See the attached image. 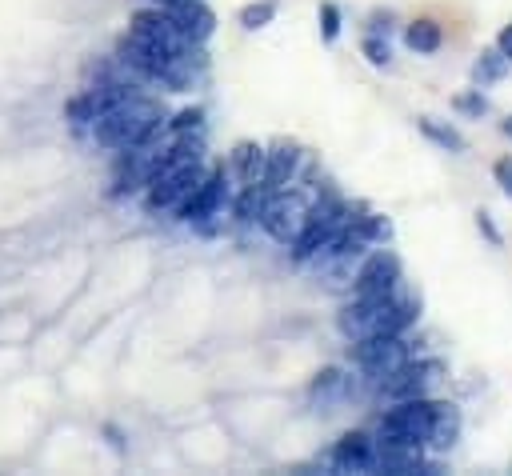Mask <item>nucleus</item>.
I'll use <instances>...</instances> for the list:
<instances>
[{"mask_svg":"<svg viewBox=\"0 0 512 476\" xmlns=\"http://www.w3.org/2000/svg\"><path fill=\"white\" fill-rule=\"evenodd\" d=\"M412 320H416V300L400 296V292H392V296H352L336 316L340 332L352 344L368 340V336H404L412 328Z\"/></svg>","mask_w":512,"mask_h":476,"instance_id":"1","label":"nucleus"},{"mask_svg":"<svg viewBox=\"0 0 512 476\" xmlns=\"http://www.w3.org/2000/svg\"><path fill=\"white\" fill-rule=\"evenodd\" d=\"M160 132H164V108H160V100L140 96V92H128V96H124L120 104H112L100 120H92L96 144L116 148V152H124V148H132V144H144V140H152V136H160Z\"/></svg>","mask_w":512,"mask_h":476,"instance_id":"2","label":"nucleus"},{"mask_svg":"<svg viewBox=\"0 0 512 476\" xmlns=\"http://www.w3.org/2000/svg\"><path fill=\"white\" fill-rule=\"evenodd\" d=\"M348 204H344V196L340 192H332V188H324V192H316L312 196V208H308V220H304V228H300V236L288 244V252H292V260L296 264H308L344 224H348Z\"/></svg>","mask_w":512,"mask_h":476,"instance_id":"3","label":"nucleus"},{"mask_svg":"<svg viewBox=\"0 0 512 476\" xmlns=\"http://www.w3.org/2000/svg\"><path fill=\"white\" fill-rule=\"evenodd\" d=\"M308 208H312V192H304V188L292 180V184L276 188V192L264 200V208H260V228H264L276 244H292V240L300 236L304 220H308Z\"/></svg>","mask_w":512,"mask_h":476,"instance_id":"4","label":"nucleus"},{"mask_svg":"<svg viewBox=\"0 0 512 476\" xmlns=\"http://www.w3.org/2000/svg\"><path fill=\"white\" fill-rule=\"evenodd\" d=\"M204 160H192V164H180V168H168V172H156V176H148V184H144V208L148 212H164V208H180L184 204V196L204 180Z\"/></svg>","mask_w":512,"mask_h":476,"instance_id":"5","label":"nucleus"},{"mask_svg":"<svg viewBox=\"0 0 512 476\" xmlns=\"http://www.w3.org/2000/svg\"><path fill=\"white\" fill-rule=\"evenodd\" d=\"M400 292V260L388 248H372L360 256L352 272V296H392Z\"/></svg>","mask_w":512,"mask_h":476,"instance_id":"6","label":"nucleus"},{"mask_svg":"<svg viewBox=\"0 0 512 476\" xmlns=\"http://www.w3.org/2000/svg\"><path fill=\"white\" fill-rule=\"evenodd\" d=\"M356 368L368 376V380H384L392 376L404 360H412V348L404 336H368V340H356Z\"/></svg>","mask_w":512,"mask_h":476,"instance_id":"7","label":"nucleus"},{"mask_svg":"<svg viewBox=\"0 0 512 476\" xmlns=\"http://www.w3.org/2000/svg\"><path fill=\"white\" fill-rule=\"evenodd\" d=\"M440 380V364L436 360H404L392 376L376 380V392L380 400H412V396H428L432 384Z\"/></svg>","mask_w":512,"mask_h":476,"instance_id":"8","label":"nucleus"},{"mask_svg":"<svg viewBox=\"0 0 512 476\" xmlns=\"http://www.w3.org/2000/svg\"><path fill=\"white\" fill-rule=\"evenodd\" d=\"M224 200H228L224 168H208V172H204V180H200V184L184 196V204L176 208V220H184V224H204V220L220 216Z\"/></svg>","mask_w":512,"mask_h":476,"instance_id":"9","label":"nucleus"},{"mask_svg":"<svg viewBox=\"0 0 512 476\" xmlns=\"http://www.w3.org/2000/svg\"><path fill=\"white\" fill-rule=\"evenodd\" d=\"M328 464L336 472H376V436H368V432H344L328 448Z\"/></svg>","mask_w":512,"mask_h":476,"instance_id":"10","label":"nucleus"},{"mask_svg":"<svg viewBox=\"0 0 512 476\" xmlns=\"http://www.w3.org/2000/svg\"><path fill=\"white\" fill-rule=\"evenodd\" d=\"M168 16H172V24L180 28V36L188 40V44H204L212 32H216V16H212V8L204 4V0H184V4H172V8H164Z\"/></svg>","mask_w":512,"mask_h":476,"instance_id":"11","label":"nucleus"},{"mask_svg":"<svg viewBox=\"0 0 512 476\" xmlns=\"http://www.w3.org/2000/svg\"><path fill=\"white\" fill-rule=\"evenodd\" d=\"M300 172V148L296 144H276L268 156H264V176H260V192L272 196L276 188L292 184Z\"/></svg>","mask_w":512,"mask_h":476,"instance_id":"12","label":"nucleus"},{"mask_svg":"<svg viewBox=\"0 0 512 476\" xmlns=\"http://www.w3.org/2000/svg\"><path fill=\"white\" fill-rule=\"evenodd\" d=\"M456 440H460V408H456V404L436 400L432 428H428V448H432V452H448Z\"/></svg>","mask_w":512,"mask_h":476,"instance_id":"13","label":"nucleus"},{"mask_svg":"<svg viewBox=\"0 0 512 476\" xmlns=\"http://www.w3.org/2000/svg\"><path fill=\"white\" fill-rule=\"evenodd\" d=\"M264 148L260 144H252V140H240L236 148H232V176H236V184L240 188H248V184H260V176H264Z\"/></svg>","mask_w":512,"mask_h":476,"instance_id":"14","label":"nucleus"},{"mask_svg":"<svg viewBox=\"0 0 512 476\" xmlns=\"http://www.w3.org/2000/svg\"><path fill=\"white\" fill-rule=\"evenodd\" d=\"M404 44H408L416 56H432V52H440V44H444V32H440V24H436V20L420 16V20L404 24Z\"/></svg>","mask_w":512,"mask_h":476,"instance_id":"15","label":"nucleus"},{"mask_svg":"<svg viewBox=\"0 0 512 476\" xmlns=\"http://www.w3.org/2000/svg\"><path fill=\"white\" fill-rule=\"evenodd\" d=\"M508 68H512V60H508L500 48H484V52L472 60V84H476V88H492V84H500V80L508 76Z\"/></svg>","mask_w":512,"mask_h":476,"instance_id":"16","label":"nucleus"},{"mask_svg":"<svg viewBox=\"0 0 512 476\" xmlns=\"http://www.w3.org/2000/svg\"><path fill=\"white\" fill-rule=\"evenodd\" d=\"M420 132L436 144V148H444V152H452V156H460L468 144H464V136L452 128V124H444V120H436V116H420Z\"/></svg>","mask_w":512,"mask_h":476,"instance_id":"17","label":"nucleus"},{"mask_svg":"<svg viewBox=\"0 0 512 476\" xmlns=\"http://www.w3.org/2000/svg\"><path fill=\"white\" fill-rule=\"evenodd\" d=\"M348 376L340 372V368H324V372H316V380H312V400H320V404H336V400H344L348 396Z\"/></svg>","mask_w":512,"mask_h":476,"instance_id":"18","label":"nucleus"},{"mask_svg":"<svg viewBox=\"0 0 512 476\" xmlns=\"http://www.w3.org/2000/svg\"><path fill=\"white\" fill-rule=\"evenodd\" d=\"M276 4H280V0H252V4H244V8H240V28H248V32L268 28L272 16H276Z\"/></svg>","mask_w":512,"mask_h":476,"instance_id":"19","label":"nucleus"},{"mask_svg":"<svg viewBox=\"0 0 512 476\" xmlns=\"http://www.w3.org/2000/svg\"><path fill=\"white\" fill-rule=\"evenodd\" d=\"M452 108L460 112V116H468V120H480V116H488V96H484V88H464V92H456L452 96Z\"/></svg>","mask_w":512,"mask_h":476,"instance_id":"20","label":"nucleus"},{"mask_svg":"<svg viewBox=\"0 0 512 476\" xmlns=\"http://www.w3.org/2000/svg\"><path fill=\"white\" fill-rule=\"evenodd\" d=\"M360 52H364V60H368L372 68H388V64H392L388 36H380V32H368V36L360 40Z\"/></svg>","mask_w":512,"mask_h":476,"instance_id":"21","label":"nucleus"},{"mask_svg":"<svg viewBox=\"0 0 512 476\" xmlns=\"http://www.w3.org/2000/svg\"><path fill=\"white\" fill-rule=\"evenodd\" d=\"M200 120H204L200 108H180L176 116H164V132L168 136H192V132H200Z\"/></svg>","mask_w":512,"mask_h":476,"instance_id":"22","label":"nucleus"},{"mask_svg":"<svg viewBox=\"0 0 512 476\" xmlns=\"http://www.w3.org/2000/svg\"><path fill=\"white\" fill-rule=\"evenodd\" d=\"M316 20H320V36L332 44V40L340 36V24H344V16H340V4L324 0V4H320V12H316Z\"/></svg>","mask_w":512,"mask_h":476,"instance_id":"23","label":"nucleus"},{"mask_svg":"<svg viewBox=\"0 0 512 476\" xmlns=\"http://www.w3.org/2000/svg\"><path fill=\"white\" fill-rule=\"evenodd\" d=\"M492 176H496V184H500V192L512 200V156H500L496 164H492Z\"/></svg>","mask_w":512,"mask_h":476,"instance_id":"24","label":"nucleus"},{"mask_svg":"<svg viewBox=\"0 0 512 476\" xmlns=\"http://www.w3.org/2000/svg\"><path fill=\"white\" fill-rule=\"evenodd\" d=\"M476 228H480V236L492 244V248H500L504 244V236H500V228L492 224V212H476Z\"/></svg>","mask_w":512,"mask_h":476,"instance_id":"25","label":"nucleus"},{"mask_svg":"<svg viewBox=\"0 0 512 476\" xmlns=\"http://www.w3.org/2000/svg\"><path fill=\"white\" fill-rule=\"evenodd\" d=\"M496 48H500V52L512 60V24H504V28H500V36H496Z\"/></svg>","mask_w":512,"mask_h":476,"instance_id":"26","label":"nucleus"},{"mask_svg":"<svg viewBox=\"0 0 512 476\" xmlns=\"http://www.w3.org/2000/svg\"><path fill=\"white\" fill-rule=\"evenodd\" d=\"M500 132H504V136H508V140H512V112H508V116H504V120H500Z\"/></svg>","mask_w":512,"mask_h":476,"instance_id":"27","label":"nucleus"},{"mask_svg":"<svg viewBox=\"0 0 512 476\" xmlns=\"http://www.w3.org/2000/svg\"><path fill=\"white\" fill-rule=\"evenodd\" d=\"M156 8H172V4H184V0H152Z\"/></svg>","mask_w":512,"mask_h":476,"instance_id":"28","label":"nucleus"}]
</instances>
